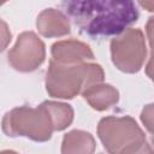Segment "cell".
<instances>
[{
	"label": "cell",
	"instance_id": "5",
	"mask_svg": "<svg viewBox=\"0 0 154 154\" xmlns=\"http://www.w3.org/2000/svg\"><path fill=\"white\" fill-rule=\"evenodd\" d=\"M111 41V57L116 67L126 73H136L146 60V40L142 30L126 29Z\"/></svg>",
	"mask_w": 154,
	"mask_h": 154
},
{
	"label": "cell",
	"instance_id": "14",
	"mask_svg": "<svg viewBox=\"0 0 154 154\" xmlns=\"http://www.w3.org/2000/svg\"><path fill=\"white\" fill-rule=\"evenodd\" d=\"M6 1H7V0H0V6H1V5H4Z\"/></svg>",
	"mask_w": 154,
	"mask_h": 154
},
{
	"label": "cell",
	"instance_id": "13",
	"mask_svg": "<svg viewBox=\"0 0 154 154\" xmlns=\"http://www.w3.org/2000/svg\"><path fill=\"white\" fill-rule=\"evenodd\" d=\"M138 1H140L141 6H142L143 8H146V10L149 11V12L153 11V0H138Z\"/></svg>",
	"mask_w": 154,
	"mask_h": 154
},
{
	"label": "cell",
	"instance_id": "4",
	"mask_svg": "<svg viewBox=\"0 0 154 154\" xmlns=\"http://www.w3.org/2000/svg\"><path fill=\"white\" fill-rule=\"evenodd\" d=\"M1 128L8 137L24 136L35 142L51 140L54 131L51 117L42 103L36 108L22 106L11 109L4 116Z\"/></svg>",
	"mask_w": 154,
	"mask_h": 154
},
{
	"label": "cell",
	"instance_id": "1",
	"mask_svg": "<svg viewBox=\"0 0 154 154\" xmlns=\"http://www.w3.org/2000/svg\"><path fill=\"white\" fill-rule=\"evenodd\" d=\"M64 14L93 40L120 35L138 19L135 0H60Z\"/></svg>",
	"mask_w": 154,
	"mask_h": 154
},
{
	"label": "cell",
	"instance_id": "6",
	"mask_svg": "<svg viewBox=\"0 0 154 154\" xmlns=\"http://www.w3.org/2000/svg\"><path fill=\"white\" fill-rule=\"evenodd\" d=\"M8 64L19 72H32L46 59V46L32 31L22 32L8 52Z\"/></svg>",
	"mask_w": 154,
	"mask_h": 154
},
{
	"label": "cell",
	"instance_id": "2",
	"mask_svg": "<svg viewBox=\"0 0 154 154\" xmlns=\"http://www.w3.org/2000/svg\"><path fill=\"white\" fill-rule=\"evenodd\" d=\"M105 78L99 64H60L51 59L46 72V90L52 97L73 99L88 87Z\"/></svg>",
	"mask_w": 154,
	"mask_h": 154
},
{
	"label": "cell",
	"instance_id": "7",
	"mask_svg": "<svg viewBox=\"0 0 154 154\" xmlns=\"http://www.w3.org/2000/svg\"><path fill=\"white\" fill-rule=\"evenodd\" d=\"M51 53L52 60L67 65L94 59V53L91 52L90 47L87 43L77 40L58 41L52 46Z\"/></svg>",
	"mask_w": 154,
	"mask_h": 154
},
{
	"label": "cell",
	"instance_id": "10",
	"mask_svg": "<svg viewBox=\"0 0 154 154\" xmlns=\"http://www.w3.org/2000/svg\"><path fill=\"white\" fill-rule=\"evenodd\" d=\"M95 150L94 137L83 130H72L67 132L61 143V153H93Z\"/></svg>",
	"mask_w": 154,
	"mask_h": 154
},
{
	"label": "cell",
	"instance_id": "11",
	"mask_svg": "<svg viewBox=\"0 0 154 154\" xmlns=\"http://www.w3.org/2000/svg\"><path fill=\"white\" fill-rule=\"evenodd\" d=\"M42 105L51 117L54 131H63L71 125L73 120V109L70 105L55 101H45Z\"/></svg>",
	"mask_w": 154,
	"mask_h": 154
},
{
	"label": "cell",
	"instance_id": "8",
	"mask_svg": "<svg viewBox=\"0 0 154 154\" xmlns=\"http://www.w3.org/2000/svg\"><path fill=\"white\" fill-rule=\"evenodd\" d=\"M36 28L42 36L48 38L60 37L70 34V24L67 17L55 8L43 10L37 16Z\"/></svg>",
	"mask_w": 154,
	"mask_h": 154
},
{
	"label": "cell",
	"instance_id": "3",
	"mask_svg": "<svg viewBox=\"0 0 154 154\" xmlns=\"http://www.w3.org/2000/svg\"><path fill=\"white\" fill-rule=\"evenodd\" d=\"M97 136L103 148L112 154L152 152L144 132L129 116L102 118L97 125Z\"/></svg>",
	"mask_w": 154,
	"mask_h": 154
},
{
	"label": "cell",
	"instance_id": "9",
	"mask_svg": "<svg viewBox=\"0 0 154 154\" xmlns=\"http://www.w3.org/2000/svg\"><path fill=\"white\" fill-rule=\"evenodd\" d=\"M83 99L96 111H106L114 106L119 100L118 90L111 84L96 83L82 91Z\"/></svg>",
	"mask_w": 154,
	"mask_h": 154
},
{
	"label": "cell",
	"instance_id": "12",
	"mask_svg": "<svg viewBox=\"0 0 154 154\" xmlns=\"http://www.w3.org/2000/svg\"><path fill=\"white\" fill-rule=\"evenodd\" d=\"M11 38H12V34L10 31L7 23L0 18V53L7 48V46L11 42Z\"/></svg>",
	"mask_w": 154,
	"mask_h": 154
}]
</instances>
